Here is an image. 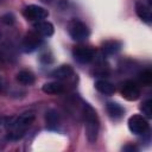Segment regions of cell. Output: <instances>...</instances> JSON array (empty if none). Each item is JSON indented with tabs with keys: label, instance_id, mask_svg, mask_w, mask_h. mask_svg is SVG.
<instances>
[{
	"label": "cell",
	"instance_id": "15",
	"mask_svg": "<svg viewBox=\"0 0 152 152\" xmlns=\"http://www.w3.org/2000/svg\"><path fill=\"white\" fill-rule=\"evenodd\" d=\"M106 108H107V113L109 114V116L114 120H119L125 113L124 108L119 103H115V102H108Z\"/></svg>",
	"mask_w": 152,
	"mask_h": 152
},
{
	"label": "cell",
	"instance_id": "1",
	"mask_svg": "<svg viewBox=\"0 0 152 152\" xmlns=\"http://www.w3.org/2000/svg\"><path fill=\"white\" fill-rule=\"evenodd\" d=\"M34 120V114L32 112H26L19 115L18 118L10 119V122L6 124L7 126V132H8V138L11 140H18L23 138L31 126V124Z\"/></svg>",
	"mask_w": 152,
	"mask_h": 152
},
{
	"label": "cell",
	"instance_id": "21",
	"mask_svg": "<svg viewBox=\"0 0 152 152\" xmlns=\"http://www.w3.org/2000/svg\"><path fill=\"white\" fill-rule=\"evenodd\" d=\"M1 88H2V80H1V77H0V90H1Z\"/></svg>",
	"mask_w": 152,
	"mask_h": 152
},
{
	"label": "cell",
	"instance_id": "12",
	"mask_svg": "<svg viewBox=\"0 0 152 152\" xmlns=\"http://www.w3.org/2000/svg\"><path fill=\"white\" fill-rule=\"evenodd\" d=\"M42 90L45 94L49 95H58L65 91V86L61 81H55V82H48L43 86Z\"/></svg>",
	"mask_w": 152,
	"mask_h": 152
},
{
	"label": "cell",
	"instance_id": "17",
	"mask_svg": "<svg viewBox=\"0 0 152 152\" xmlns=\"http://www.w3.org/2000/svg\"><path fill=\"white\" fill-rule=\"evenodd\" d=\"M17 81L23 86H31L34 83V75L28 70H21L17 74Z\"/></svg>",
	"mask_w": 152,
	"mask_h": 152
},
{
	"label": "cell",
	"instance_id": "11",
	"mask_svg": "<svg viewBox=\"0 0 152 152\" xmlns=\"http://www.w3.org/2000/svg\"><path fill=\"white\" fill-rule=\"evenodd\" d=\"M33 27H34V31L37 33H39L40 36H44V37H50L53 34V25L49 21H45V20H39V21H36L33 24Z\"/></svg>",
	"mask_w": 152,
	"mask_h": 152
},
{
	"label": "cell",
	"instance_id": "8",
	"mask_svg": "<svg viewBox=\"0 0 152 152\" xmlns=\"http://www.w3.org/2000/svg\"><path fill=\"white\" fill-rule=\"evenodd\" d=\"M72 56L74 58L82 64H88L95 58V50L89 46H75L72 50Z\"/></svg>",
	"mask_w": 152,
	"mask_h": 152
},
{
	"label": "cell",
	"instance_id": "9",
	"mask_svg": "<svg viewBox=\"0 0 152 152\" xmlns=\"http://www.w3.org/2000/svg\"><path fill=\"white\" fill-rule=\"evenodd\" d=\"M152 1L151 0H138L135 2V12L138 14V17L150 24L152 21Z\"/></svg>",
	"mask_w": 152,
	"mask_h": 152
},
{
	"label": "cell",
	"instance_id": "20",
	"mask_svg": "<svg viewBox=\"0 0 152 152\" xmlns=\"http://www.w3.org/2000/svg\"><path fill=\"white\" fill-rule=\"evenodd\" d=\"M1 21H2L4 24H6V25H12V24L14 23V17H13L12 14L7 13V14H5V15L1 18Z\"/></svg>",
	"mask_w": 152,
	"mask_h": 152
},
{
	"label": "cell",
	"instance_id": "7",
	"mask_svg": "<svg viewBox=\"0 0 152 152\" xmlns=\"http://www.w3.org/2000/svg\"><path fill=\"white\" fill-rule=\"evenodd\" d=\"M121 95L127 101H135L140 96V86L132 80L125 81L121 86Z\"/></svg>",
	"mask_w": 152,
	"mask_h": 152
},
{
	"label": "cell",
	"instance_id": "14",
	"mask_svg": "<svg viewBox=\"0 0 152 152\" xmlns=\"http://www.w3.org/2000/svg\"><path fill=\"white\" fill-rule=\"evenodd\" d=\"M95 88L97 91L104 95H113L115 93V87L106 80H97L95 82Z\"/></svg>",
	"mask_w": 152,
	"mask_h": 152
},
{
	"label": "cell",
	"instance_id": "6",
	"mask_svg": "<svg viewBox=\"0 0 152 152\" xmlns=\"http://www.w3.org/2000/svg\"><path fill=\"white\" fill-rule=\"evenodd\" d=\"M23 14H24V17L27 20L36 23V21H39V20H43V19L48 18L49 12L44 7H42V6H38V5H28V6H26L24 8Z\"/></svg>",
	"mask_w": 152,
	"mask_h": 152
},
{
	"label": "cell",
	"instance_id": "19",
	"mask_svg": "<svg viewBox=\"0 0 152 152\" xmlns=\"http://www.w3.org/2000/svg\"><path fill=\"white\" fill-rule=\"evenodd\" d=\"M140 110L142 112L145 118H152V101L147 100V101L142 102L140 106Z\"/></svg>",
	"mask_w": 152,
	"mask_h": 152
},
{
	"label": "cell",
	"instance_id": "2",
	"mask_svg": "<svg viewBox=\"0 0 152 152\" xmlns=\"http://www.w3.org/2000/svg\"><path fill=\"white\" fill-rule=\"evenodd\" d=\"M82 116L84 120V129L87 140L90 144H94L97 140L99 129H100V121L95 109L89 103L82 104Z\"/></svg>",
	"mask_w": 152,
	"mask_h": 152
},
{
	"label": "cell",
	"instance_id": "3",
	"mask_svg": "<svg viewBox=\"0 0 152 152\" xmlns=\"http://www.w3.org/2000/svg\"><path fill=\"white\" fill-rule=\"evenodd\" d=\"M68 33L74 40L83 42L89 37V28L83 21L78 19H72L68 24Z\"/></svg>",
	"mask_w": 152,
	"mask_h": 152
},
{
	"label": "cell",
	"instance_id": "18",
	"mask_svg": "<svg viewBox=\"0 0 152 152\" xmlns=\"http://www.w3.org/2000/svg\"><path fill=\"white\" fill-rule=\"evenodd\" d=\"M137 83L139 86H142V87H150L152 83V71L150 69H146L142 72H140L138 75Z\"/></svg>",
	"mask_w": 152,
	"mask_h": 152
},
{
	"label": "cell",
	"instance_id": "4",
	"mask_svg": "<svg viewBox=\"0 0 152 152\" xmlns=\"http://www.w3.org/2000/svg\"><path fill=\"white\" fill-rule=\"evenodd\" d=\"M42 44V38H40V34L37 33L36 31H30L27 32L24 38H23V42H21V50L26 53H30V52H33L36 51L39 45Z\"/></svg>",
	"mask_w": 152,
	"mask_h": 152
},
{
	"label": "cell",
	"instance_id": "10",
	"mask_svg": "<svg viewBox=\"0 0 152 152\" xmlns=\"http://www.w3.org/2000/svg\"><path fill=\"white\" fill-rule=\"evenodd\" d=\"M45 122H46V128L50 131H56L58 129L61 125V119L59 114L55 109H49L45 114Z\"/></svg>",
	"mask_w": 152,
	"mask_h": 152
},
{
	"label": "cell",
	"instance_id": "5",
	"mask_svg": "<svg viewBox=\"0 0 152 152\" xmlns=\"http://www.w3.org/2000/svg\"><path fill=\"white\" fill-rule=\"evenodd\" d=\"M128 128L133 134H144L148 129V121L144 115H132L128 119Z\"/></svg>",
	"mask_w": 152,
	"mask_h": 152
},
{
	"label": "cell",
	"instance_id": "13",
	"mask_svg": "<svg viewBox=\"0 0 152 152\" xmlns=\"http://www.w3.org/2000/svg\"><path fill=\"white\" fill-rule=\"evenodd\" d=\"M51 76L55 77L57 81L69 80L71 76H74V70L70 65H61L51 72Z\"/></svg>",
	"mask_w": 152,
	"mask_h": 152
},
{
	"label": "cell",
	"instance_id": "16",
	"mask_svg": "<svg viewBox=\"0 0 152 152\" xmlns=\"http://www.w3.org/2000/svg\"><path fill=\"white\" fill-rule=\"evenodd\" d=\"M121 49V43L118 40H107L102 44V52L104 55H114L118 53Z\"/></svg>",
	"mask_w": 152,
	"mask_h": 152
}]
</instances>
